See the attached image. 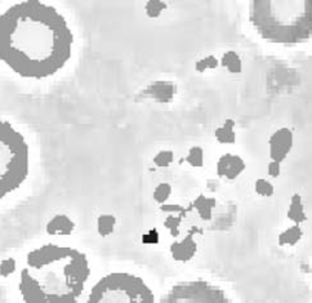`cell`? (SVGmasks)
I'll list each match as a JSON object with an SVG mask.
<instances>
[{"label":"cell","mask_w":312,"mask_h":303,"mask_svg":"<svg viewBox=\"0 0 312 303\" xmlns=\"http://www.w3.org/2000/svg\"><path fill=\"white\" fill-rule=\"evenodd\" d=\"M250 21L269 42H306L312 35V0H255Z\"/></svg>","instance_id":"3957f363"},{"label":"cell","mask_w":312,"mask_h":303,"mask_svg":"<svg viewBox=\"0 0 312 303\" xmlns=\"http://www.w3.org/2000/svg\"><path fill=\"white\" fill-rule=\"evenodd\" d=\"M195 205L202 215V218L208 221L212 218V208L216 205V199H207L204 196H200Z\"/></svg>","instance_id":"4fadbf2b"},{"label":"cell","mask_w":312,"mask_h":303,"mask_svg":"<svg viewBox=\"0 0 312 303\" xmlns=\"http://www.w3.org/2000/svg\"><path fill=\"white\" fill-rule=\"evenodd\" d=\"M72 32L56 8L30 0L0 16V58L23 78L56 74L71 57Z\"/></svg>","instance_id":"6da1fadb"},{"label":"cell","mask_w":312,"mask_h":303,"mask_svg":"<svg viewBox=\"0 0 312 303\" xmlns=\"http://www.w3.org/2000/svg\"><path fill=\"white\" fill-rule=\"evenodd\" d=\"M28 173V147L11 124L0 122V198L17 190Z\"/></svg>","instance_id":"277c9868"},{"label":"cell","mask_w":312,"mask_h":303,"mask_svg":"<svg viewBox=\"0 0 312 303\" xmlns=\"http://www.w3.org/2000/svg\"><path fill=\"white\" fill-rule=\"evenodd\" d=\"M217 66H218V62H217L216 58H214V57H208V58H205V60L200 61V62L198 63V70L204 71L205 68H216Z\"/></svg>","instance_id":"e0dca14e"},{"label":"cell","mask_w":312,"mask_h":303,"mask_svg":"<svg viewBox=\"0 0 312 303\" xmlns=\"http://www.w3.org/2000/svg\"><path fill=\"white\" fill-rule=\"evenodd\" d=\"M222 66L228 68L230 72H240L241 71V61L240 57L235 52H227L222 57Z\"/></svg>","instance_id":"5bb4252c"},{"label":"cell","mask_w":312,"mask_h":303,"mask_svg":"<svg viewBox=\"0 0 312 303\" xmlns=\"http://www.w3.org/2000/svg\"><path fill=\"white\" fill-rule=\"evenodd\" d=\"M164 302L227 303L230 299H227L224 293L217 289L216 286L209 285L204 281H195L174 286Z\"/></svg>","instance_id":"8992f818"},{"label":"cell","mask_w":312,"mask_h":303,"mask_svg":"<svg viewBox=\"0 0 312 303\" xmlns=\"http://www.w3.org/2000/svg\"><path fill=\"white\" fill-rule=\"evenodd\" d=\"M288 217L295 222V223H301L306 219V215L303 212V204H302L301 196L295 194L292 198V204H290L289 212H288Z\"/></svg>","instance_id":"30bf717a"},{"label":"cell","mask_w":312,"mask_h":303,"mask_svg":"<svg viewBox=\"0 0 312 303\" xmlns=\"http://www.w3.org/2000/svg\"><path fill=\"white\" fill-rule=\"evenodd\" d=\"M255 191L259 195L263 196H271L274 194V186L269 182L264 181V179H258L255 183Z\"/></svg>","instance_id":"9a60e30c"},{"label":"cell","mask_w":312,"mask_h":303,"mask_svg":"<svg viewBox=\"0 0 312 303\" xmlns=\"http://www.w3.org/2000/svg\"><path fill=\"white\" fill-rule=\"evenodd\" d=\"M170 160H172V154L170 153H164L156 158V162H158V164H160V165L168 164Z\"/></svg>","instance_id":"d6986e66"},{"label":"cell","mask_w":312,"mask_h":303,"mask_svg":"<svg viewBox=\"0 0 312 303\" xmlns=\"http://www.w3.org/2000/svg\"><path fill=\"white\" fill-rule=\"evenodd\" d=\"M302 235H303V233L299 229V226H293L279 236V244L280 245H287V244L288 245H294L301 240Z\"/></svg>","instance_id":"7c38bea8"},{"label":"cell","mask_w":312,"mask_h":303,"mask_svg":"<svg viewBox=\"0 0 312 303\" xmlns=\"http://www.w3.org/2000/svg\"><path fill=\"white\" fill-rule=\"evenodd\" d=\"M89 275L88 259L83 253L49 244L27 255L20 292L28 303L76 302Z\"/></svg>","instance_id":"7a4b0ae2"},{"label":"cell","mask_w":312,"mask_h":303,"mask_svg":"<svg viewBox=\"0 0 312 303\" xmlns=\"http://www.w3.org/2000/svg\"><path fill=\"white\" fill-rule=\"evenodd\" d=\"M268 173H269V176L278 177L279 173H280V163H278V162L271 163V164L268 165Z\"/></svg>","instance_id":"ac0fdd59"},{"label":"cell","mask_w":312,"mask_h":303,"mask_svg":"<svg viewBox=\"0 0 312 303\" xmlns=\"http://www.w3.org/2000/svg\"><path fill=\"white\" fill-rule=\"evenodd\" d=\"M245 163L240 156L226 154L218 160L217 170L218 174L228 179H235L241 172H244Z\"/></svg>","instance_id":"ba28073f"},{"label":"cell","mask_w":312,"mask_h":303,"mask_svg":"<svg viewBox=\"0 0 312 303\" xmlns=\"http://www.w3.org/2000/svg\"><path fill=\"white\" fill-rule=\"evenodd\" d=\"M233 120H227L222 128H218L216 132V137L221 143H235V132H233Z\"/></svg>","instance_id":"8fae6325"},{"label":"cell","mask_w":312,"mask_h":303,"mask_svg":"<svg viewBox=\"0 0 312 303\" xmlns=\"http://www.w3.org/2000/svg\"><path fill=\"white\" fill-rule=\"evenodd\" d=\"M188 162L195 167H202L203 165V150L200 147H193L191 150L190 156H188Z\"/></svg>","instance_id":"2e32d148"},{"label":"cell","mask_w":312,"mask_h":303,"mask_svg":"<svg viewBox=\"0 0 312 303\" xmlns=\"http://www.w3.org/2000/svg\"><path fill=\"white\" fill-rule=\"evenodd\" d=\"M174 257L177 259H188L192 257L196 252V244L192 241V238H187L182 244H174L172 248Z\"/></svg>","instance_id":"9c48e42d"},{"label":"cell","mask_w":312,"mask_h":303,"mask_svg":"<svg viewBox=\"0 0 312 303\" xmlns=\"http://www.w3.org/2000/svg\"><path fill=\"white\" fill-rule=\"evenodd\" d=\"M91 303H152V292L141 278L129 274H111L93 286Z\"/></svg>","instance_id":"5b68a950"},{"label":"cell","mask_w":312,"mask_h":303,"mask_svg":"<svg viewBox=\"0 0 312 303\" xmlns=\"http://www.w3.org/2000/svg\"><path fill=\"white\" fill-rule=\"evenodd\" d=\"M293 145V134L289 129L283 128L269 139V155L274 162L281 163L289 154Z\"/></svg>","instance_id":"52a82bcc"},{"label":"cell","mask_w":312,"mask_h":303,"mask_svg":"<svg viewBox=\"0 0 312 303\" xmlns=\"http://www.w3.org/2000/svg\"><path fill=\"white\" fill-rule=\"evenodd\" d=\"M156 193H158V195H156V199H158V200H160V201H163L165 198H167L168 193H169V187H168V186L159 187Z\"/></svg>","instance_id":"ffe728a7"}]
</instances>
